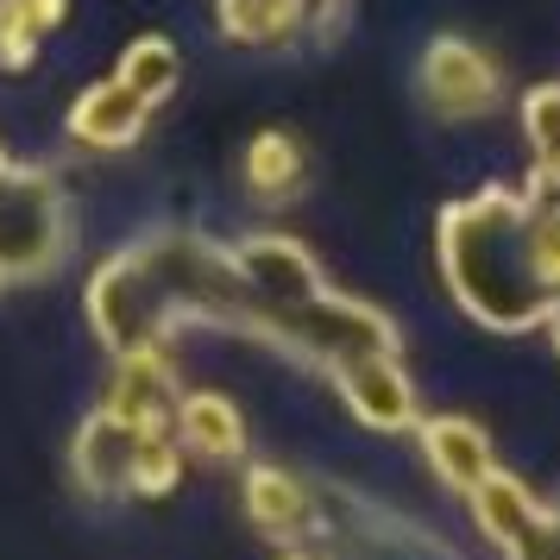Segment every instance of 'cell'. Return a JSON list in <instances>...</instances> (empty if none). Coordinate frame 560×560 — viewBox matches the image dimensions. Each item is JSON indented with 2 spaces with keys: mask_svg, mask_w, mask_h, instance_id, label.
Returning <instances> with one entry per match:
<instances>
[{
  "mask_svg": "<svg viewBox=\"0 0 560 560\" xmlns=\"http://www.w3.org/2000/svg\"><path fill=\"white\" fill-rule=\"evenodd\" d=\"M441 278L454 290V303L498 334L541 328V315L555 303V290L535 278L529 233H523V196L491 183L479 196H466L441 214L434 228Z\"/></svg>",
  "mask_w": 560,
  "mask_h": 560,
  "instance_id": "obj_1",
  "label": "cell"
},
{
  "mask_svg": "<svg viewBox=\"0 0 560 560\" xmlns=\"http://www.w3.org/2000/svg\"><path fill=\"white\" fill-rule=\"evenodd\" d=\"M70 246V202L45 164H13L0 183V283H26L63 265Z\"/></svg>",
  "mask_w": 560,
  "mask_h": 560,
  "instance_id": "obj_2",
  "label": "cell"
},
{
  "mask_svg": "<svg viewBox=\"0 0 560 560\" xmlns=\"http://www.w3.org/2000/svg\"><path fill=\"white\" fill-rule=\"evenodd\" d=\"M89 322H95V334H102V347L114 359L171 347L177 322H171V308L158 296L139 246H120L114 258H102V271L89 278Z\"/></svg>",
  "mask_w": 560,
  "mask_h": 560,
  "instance_id": "obj_3",
  "label": "cell"
},
{
  "mask_svg": "<svg viewBox=\"0 0 560 560\" xmlns=\"http://www.w3.org/2000/svg\"><path fill=\"white\" fill-rule=\"evenodd\" d=\"M416 89H422V102L441 120H485V114H498V102H504V70L472 38L441 32L429 51H422V63H416Z\"/></svg>",
  "mask_w": 560,
  "mask_h": 560,
  "instance_id": "obj_4",
  "label": "cell"
},
{
  "mask_svg": "<svg viewBox=\"0 0 560 560\" xmlns=\"http://www.w3.org/2000/svg\"><path fill=\"white\" fill-rule=\"evenodd\" d=\"M233 265H240V278H246V290H253L258 315L303 308L308 296L328 290L322 271H315V258H308V246L303 240H290V233H246V240L233 246Z\"/></svg>",
  "mask_w": 560,
  "mask_h": 560,
  "instance_id": "obj_5",
  "label": "cell"
},
{
  "mask_svg": "<svg viewBox=\"0 0 560 560\" xmlns=\"http://www.w3.org/2000/svg\"><path fill=\"white\" fill-rule=\"evenodd\" d=\"M328 384L340 390V404L378 434H397V429H416V422H422L404 359H353V365H340Z\"/></svg>",
  "mask_w": 560,
  "mask_h": 560,
  "instance_id": "obj_6",
  "label": "cell"
},
{
  "mask_svg": "<svg viewBox=\"0 0 560 560\" xmlns=\"http://www.w3.org/2000/svg\"><path fill=\"white\" fill-rule=\"evenodd\" d=\"M139 434L120 422V416H107L95 409L89 422L77 429V447H70V472L89 498H132V459H139Z\"/></svg>",
  "mask_w": 560,
  "mask_h": 560,
  "instance_id": "obj_7",
  "label": "cell"
},
{
  "mask_svg": "<svg viewBox=\"0 0 560 560\" xmlns=\"http://www.w3.org/2000/svg\"><path fill=\"white\" fill-rule=\"evenodd\" d=\"M416 434H422V459L434 466V479L447 485V491H459V498H472L498 472L485 429L466 422V416H429V422H416Z\"/></svg>",
  "mask_w": 560,
  "mask_h": 560,
  "instance_id": "obj_8",
  "label": "cell"
},
{
  "mask_svg": "<svg viewBox=\"0 0 560 560\" xmlns=\"http://www.w3.org/2000/svg\"><path fill=\"white\" fill-rule=\"evenodd\" d=\"M246 516H253V529L271 535V541L315 535V523H322L308 479L290 472V466H253V472H246Z\"/></svg>",
  "mask_w": 560,
  "mask_h": 560,
  "instance_id": "obj_9",
  "label": "cell"
},
{
  "mask_svg": "<svg viewBox=\"0 0 560 560\" xmlns=\"http://www.w3.org/2000/svg\"><path fill=\"white\" fill-rule=\"evenodd\" d=\"M145 120H152V107L139 102V95H127L120 82H95V89H82L77 107H70V139L77 145H89V152H127L132 139L145 132Z\"/></svg>",
  "mask_w": 560,
  "mask_h": 560,
  "instance_id": "obj_10",
  "label": "cell"
},
{
  "mask_svg": "<svg viewBox=\"0 0 560 560\" xmlns=\"http://www.w3.org/2000/svg\"><path fill=\"white\" fill-rule=\"evenodd\" d=\"M171 434H177V447H189V454H202V459H240L246 454V416H240V404L221 397V390H183Z\"/></svg>",
  "mask_w": 560,
  "mask_h": 560,
  "instance_id": "obj_11",
  "label": "cell"
},
{
  "mask_svg": "<svg viewBox=\"0 0 560 560\" xmlns=\"http://www.w3.org/2000/svg\"><path fill=\"white\" fill-rule=\"evenodd\" d=\"M466 504H472L479 529L491 535V541H498L504 555L516 548V541H529V535L541 529V523H548V504H535L529 485L516 479V472H504V466H498V472H491V479H485L479 491L466 498Z\"/></svg>",
  "mask_w": 560,
  "mask_h": 560,
  "instance_id": "obj_12",
  "label": "cell"
},
{
  "mask_svg": "<svg viewBox=\"0 0 560 560\" xmlns=\"http://www.w3.org/2000/svg\"><path fill=\"white\" fill-rule=\"evenodd\" d=\"M246 189H253L265 208H290L308 189V158L283 127H265L253 145H246Z\"/></svg>",
  "mask_w": 560,
  "mask_h": 560,
  "instance_id": "obj_13",
  "label": "cell"
},
{
  "mask_svg": "<svg viewBox=\"0 0 560 560\" xmlns=\"http://www.w3.org/2000/svg\"><path fill=\"white\" fill-rule=\"evenodd\" d=\"M70 20V0H0V70H32L45 32Z\"/></svg>",
  "mask_w": 560,
  "mask_h": 560,
  "instance_id": "obj_14",
  "label": "cell"
},
{
  "mask_svg": "<svg viewBox=\"0 0 560 560\" xmlns=\"http://www.w3.org/2000/svg\"><path fill=\"white\" fill-rule=\"evenodd\" d=\"M214 13L228 38L258 45V51H278L303 32V0H214Z\"/></svg>",
  "mask_w": 560,
  "mask_h": 560,
  "instance_id": "obj_15",
  "label": "cell"
},
{
  "mask_svg": "<svg viewBox=\"0 0 560 560\" xmlns=\"http://www.w3.org/2000/svg\"><path fill=\"white\" fill-rule=\"evenodd\" d=\"M177 77H183V57H177V45H171V38H158V32L132 38L127 51H120V70H114V82H120L127 95H139L145 107L171 102Z\"/></svg>",
  "mask_w": 560,
  "mask_h": 560,
  "instance_id": "obj_16",
  "label": "cell"
},
{
  "mask_svg": "<svg viewBox=\"0 0 560 560\" xmlns=\"http://www.w3.org/2000/svg\"><path fill=\"white\" fill-rule=\"evenodd\" d=\"M523 139L535 164H560V82H535L523 95Z\"/></svg>",
  "mask_w": 560,
  "mask_h": 560,
  "instance_id": "obj_17",
  "label": "cell"
},
{
  "mask_svg": "<svg viewBox=\"0 0 560 560\" xmlns=\"http://www.w3.org/2000/svg\"><path fill=\"white\" fill-rule=\"evenodd\" d=\"M183 479V447L164 434V441H145L139 459H132V498H171Z\"/></svg>",
  "mask_w": 560,
  "mask_h": 560,
  "instance_id": "obj_18",
  "label": "cell"
},
{
  "mask_svg": "<svg viewBox=\"0 0 560 560\" xmlns=\"http://www.w3.org/2000/svg\"><path fill=\"white\" fill-rule=\"evenodd\" d=\"M541 328H548V340H555V353H560V296L548 303V315H541Z\"/></svg>",
  "mask_w": 560,
  "mask_h": 560,
  "instance_id": "obj_19",
  "label": "cell"
},
{
  "mask_svg": "<svg viewBox=\"0 0 560 560\" xmlns=\"http://www.w3.org/2000/svg\"><path fill=\"white\" fill-rule=\"evenodd\" d=\"M13 177V158H7V145H0V183Z\"/></svg>",
  "mask_w": 560,
  "mask_h": 560,
  "instance_id": "obj_20",
  "label": "cell"
},
{
  "mask_svg": "<svg viewBox=\"0 0 560 560\" xmlns=\"http://www.w3.org/2000/svg\"><path fill=\"white\" fill-rule=\"evenodd\" d=\"M283 560H322V555H308V548H290V555H283Z\"/></svg>",
  "mask_w": 560,
  "mask_h": 560,
  "instance_id": "obj_21",
  "label": "cell"
},
{
  "mask_svg": "<svg viewBox=\"0 0 560 560\" xmlns=\"http://www.w3.org/2000/svg\"><path fill=\"white\" fill-rule=\"evenodd\" d=\"M555 523H560V504H555Z\"/></svg>",
  "mask_w": 560,
  "mask_h": 560,
  "instance_id": "obj_22",
  "label": "cell"
}]
</instances>
